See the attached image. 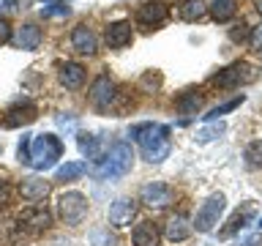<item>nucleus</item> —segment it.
<instances>
[{
  "label": "nucleus",
  "instance_id": "1",
  "mask_svg": "<svg viewBox=\"0 0 262 246\" xmlns=\"http://www.w3.org/2000/svg\"><path fill=\"white\" fill-rule=\"evenodd\" d=\"M131 137L137 139L139 151H142L145 161L159 164L169 156V129L161 126V123H139V126L131 129Z\"/></svg>",
  "mask_w": 262,
  "mask_h": 246
},
{
  "label": "nucleus",
  "instance_id": "2",
  "mask_svg": "<svg viewBox=\"0 0 262 246\" xmlns=\"http://www.w3.org/2000/svg\"><path fill=\"white\" fill-rule=\"evenodd\" d=\"M131 164H134L131 145L115 142L110 151H106L101 159H98V164L93 167V175H96V178H123V175L131 170Z\"/></svg>",
  "mask_w": 262,
  "mask_h": 246
},
{
  "label": "nucleus",
  "instance_id": "3",
  "mask_svg": "<svg viewBox=\"0 0 262 246\" xmlns=\"http://www.w3.org/2000/svg\"><path fill=\"white\" fill-rule=\"evenodd\" d=\"M63 156V142L55 134H38L30 139V167L36 170H49L55 167L57 159Z\"/></svg>",
  "mask_w": 262,
  "mask_h": 246
},
{
  "label": "nucleus",
  "instance_id": "4",
  "mask_svg": "<svg viewBox=\"0 0 262 246\" xmlns=\"http://www.w3.org/2000/svg\"><path fill=\"white\" fill-rule=\"evenodd\" d=\"M57 213L66 224H79L88 216V200L79 192H66L57 197Z\"/></svg>",
  "mask_w": 262,
  "mask_h": 246
},
{
  "label": "nucleus",
  "instance_id": "5",
  "mask_svg": "<svg viewBox=\"0 0 262 246\" xmlns=\"http://www.w3.org/2000/svg\"><path fill=\"white\" fill-rule=\"evenodd\" d=\"M254 79V69L249 63H232V66H227V69H221L216 77H210V85H216V88H241L246 85V82H251Z\"/></svg>",
  "mask_w": 262,
  "mask_h": 246
},
{
  "label": "nucleus",
  "instance_id": "6",
  "mask_svg": "<svg viewBox=\"0 0 262 246\" xmlns=\"http://www.w3.org/2000/svg\"><path fill=\"white\" fill-rule=\"evenodd\" d=\"M224 205H227L224 194H216V197H210V200L205 202L200 211H196V219H194V224H196V233H210V230L219 224L221 213H224Z\"/></svg>",
  "mask_w": 262,
  "mask_h": 246
},
{
  "label": "nucleus",
  "instance_id": "7",
  "mask_svg": "<svg viewBox=\"0 0 262 246\" xmlns=\"http://www.w3.org/2000/svg\"><path fill=\"white\" fill-rule=\"evenodd\" d=\"M16 224L22 230H30V233H41V230H47L52 224V213H49V208H44V205H28V208L19 211Z\"/></svg>",
  "mask_w": 262,
  "mask_h": 246
},
{
  "label": "nucleus",
  "instance_id": "8",
  "mask_svg": "<svg viewBox=\"0 0 262 246\" xmlns=\"http://www.w3.org/2000/svg\"><path fill=\"white\" fill-rule=\"evenodd\" d=\"M172 197H175V192L167 183H147L139 189V200L145 205H150V208H167L172 202Z\"/></svg>",
  "mask_w": 262,
  "mask_h": 246
},
{
  "label": "nucleus",
  "instance_id": "9",
  "mask_svg": "<svg viewBox=\"0 0 262 246\" xmlns=\"http://www.w3.org/2000/svg\"><path fill=\"white\" fill-rule=\"evenodd\" d=\"M112 98H115V82L106 77V74L96 77L93 85H90V101H93V107L106 110V107L112 104Z\"/></svg>",
  "mask_w": 262,
  "mask_h": 246
},
{
  "label": "nucleus",
  "instance_id": "10",
  "mask_svg": "<svg viewBox=\"0 0 262 246\" xmlns=\"http://www.w3.org/2000/svg\"><path fill=\"white\" fill-rule=\"evenodd\" d=\"M167 14H169V8L164 6L161 0H150V3L139 6L137 22H139V25H145V28H153V25H161L164 19H167Z\"/></svg>",
  "mask_w": 262,
  "mask_h": 246
},
{
  "label": "nucleus",
  "instance_id": "11",
  "mask_svg": "<svg viewBox=\"0 0 262 246\" xmlns=\"http://www.w3.org/2000/svg\"><path fill=\"white\" fill-rule=\"evenodd\" d=\"M71 47L77 49L79 55H93L98 49V38L88 25H77V28L71 30Z\"/></svg>",
  "mask_w": 262,
  "mask_h": 246
},
{
  "label": "nucleus",
  "instance_id": "12",
  "mask_svg": "<svg viewBox=\"0 0 262 246\" xmlns=\"http://www.w3.org/2000/svg\"><path fill=\"white\" fill-rule=\"evenodd\" d=\"M57 79H60L63 88H71L77 90L82 88V82H85V69H82L79 63H57Z\"/></svg>",
  "mask_w": 262,
  "mask_h": 246
},
{
  "label": "nucleus",
  "instance_id": "13",
  "mask_svg": "<svg viewBox=\"0 0 262 246\" xmlns=\"http://www.w3.org/2000/svg\"><path fill=\"white\" fill-rule=\"evenodd\" d=\"M134 211H137V205L128 200V197H120V200H115L110 205V224L115 227H126L131 219H134Z\"/></svg>",
  "mask_w": 262,
  "mask_h": 246
},
{
  "label": "nucleus",
  "instance_id": "14",
  "mask_svg": "<svg viewBox=\"0 0 262 246\" xmlns=\"http://www.w3.org/2000/svg\"><path fill=\"white\" fill-rule=\"evenodd\" d=\"M104 38H106V44H110L112 49L126 47L131 41V22H123V19L120 22H110V25H106Z\"/></svg>",
  "mask_w": 262,
  "mask_h": 246
},
{
  "label": "nucleus",
  "instance_id": "15",
  "mask_svg": "<svg viewBox=\"0 0 262 246\" xmlns=\"http://www.w3.org/2000/svg\"><path fill=\"white\" fill-rule=\"evenodd\" d=\"M159 227L153 224L150 219H142L139 224L134 227V233H131V241L134 246H159Z\"/></svg>",
  "mask_w": 262,
  "mask_h": 246
},
{
  "label": "nucleus",
  "instance_id": "16",
  "mask_svg": "<svg viewBox=\"0 0 262 246\" xmlns=\"http://www.w3.org/2000/svg\"><path fill=\"white\" fill-rule=\"evenodd\" d=\"M19 194H22V200H28V202L44 200L49 194V183L44 178H25L19 183Z\"/></svg>",
  "mask_w": 262,
  "mask_h": 246
},
{
  "label": "nucleus",
  "instance_id": "17",
  "mask_svg": "<svg viewBox=\"0 0 262 246\" xmlns=\"http://www.w3.org/2000/svg\"><path fill=\"white\" fill-rule=\"evenodd\" d=\"M41 38L44 36H41V28H36V25H22L14 33V44L19 49H38Z\"/></svg>",
  "mask_w": 262,
  "mask_h": 246
},
{
  "label": "nucleus",
  "instance_id": "18",
  "mask_svg": "<svg viewBox=\"0 0 262 246\" xmlns=\"http://www.w3.org/2000/svg\"><path fill=\"white\" fill-rule=\"evenodd\" d=\"M36 120V107L33 104H16L6 112V126H28Z\"/></svg>",
  "mask_w": 262,
  "mask_h": 246
},
{
  "label": "nucleus",
  "instance_id": "19",
  "mask_svg": "<svg viewBox=\"0 0 262 246\" xmlns=\"http://www.w3.org/2000/svg\"><path fill=\"white\" fill-rule=\"evenodd\" d=\"M191 224H188V219L186 216H172L167 221V230H164V235H167V241L172 243H180V241H186L188 235H191Z\"/></svg>",
  "mask_w": 262,
  "mask_h": 246
},
{
  "label": "nucleus",
  "instance_id": "20",
  "mask_svg": "<svg viewBox=\"0 0 262 246\" xmlns=\"http://www.w3.org/2000/svg\"><path fill=\"white\" fill-rule=\"evenodd\" d=\"M251 216H254V205H243V211H237L235 216L227 221V227L221 230V238H229V235H235L237 230H243L251 221Z\"/></svg>",
  "mask_w": 262,
  "mask_h": 246
},
{
  "label": "nucleus",
  "instance_id": "21",
  "mask_svg": "<svg viewBox=\"0 0 262 246\" xmlns=\"http://www.w3.org/2000/svg\"><path fill=\"white\" fill-rule=\"evenodd\" d=\"M208 8H210V16L216 22H229L235 16V11H237L235 0H213Z\"/></svg>",
  "mask_w": 262,
  "mask_h": 246
},
{
  "label": "nucleus",
  "instance_id": "22",
  "mask_svg": "<svg viewBox=\"0 0 262 246\" xmlns=\"http://www.w3.org/2000/svg\"><path fill=\"white\" fill-rule=\"evenodd\" d=\"M85 175V164L82 161H66L63 167H57V172H55V180H77V178H82Z\"/></svg>",
  "mask_w": 262,
  "mask_h": 246
},
{
  "label": "nucleus",
  "instance_id": "23",
  "mask_svg": "<svg viewBox=\"0 0 262 246\" xmlns=\"http://www.w3.org/2000/svg\"><path fill=\"white\" fill-rule=\"evenodd\" d=\"M205 11H208V6L200 3V0H186V3L180 6V16H183L186 22H196V19H202Z\"/></svg>",
  "mask_w": 262,
  "mask_h": 246
},
{
  "label": "nucleus",
  "instance_id": "24",
  "mask_svg": "<svg viewBox=\"0 0 262 246\" xmlns=\"http://www.w3.org/2000/svg\"><path fill=\"white\" fill-rule=\"evenodd\" d=\"M79 148H82V153L90 156V159H101V142H98V137L93 134H79Z\"/></svg>",
  "mask_w": 262,
  "mask_h": 246
},
{
  "label": "nucleus",
  "instance_id": "25",
  "mask_svg": "<svg viewBox=\"0 0 262 246\" xmlns=\"http://www.w3.org/2000/svg\"><path fill=\"white\" fill-rule=\"evenodd\" d=\"M243 98H246V96H235V98H229V101L219 104V107H213V110H210L208 115H202V118H205V120H219V115H224V112H232V110H237V107L243 104Z\"/></svg>",
  "mask_w": 262,
  "mask_h": 246
},
{
  "label": "nucleus",
  "instance_id": "26",
  "mask_svg": "<svg viewBox=\"0 0 262 246\" xmlns=\"http://www.w3.org/2000/svg\"><path fill=\"white\" fill-rule=\"evenodd\" d=\"M246 164H249V167H262V139H254V142L246 148Z\"/></svg>",
  "mask_w": 262,
  "mask_h": 246
},
{
  "label": "nucleus",
  "instance_id": "27",
  "mask_svg": "<svg viewBox=\"0 0 262 246\" xmlns=\"http://www.w3.org/2000/svg\"><path fill=\"white\" fill-rule=\"evenodd\" d=\"M200 104H202V98L196 93H188V96H183L178 101V107H180V112H183V115H194L196 110H200Z\"/></svg>",
  "mask_w": 262,
  "mask_h": 246
},
{
  "label": "nucleus",
  "instance_id": "28",
  "mask_svg": "<svg viewBox=\"0 0 262 246\" xmlns=\"http://www.w3.org/2000/svg\"><path fill=\"white\" fill-rule=\"evenodd\" d=\"M16 156H19L22 164H30V134H22L19 148H16Z\"/></svg>",
  "mask_w": 262,
  "mask_h": 246
},
{
  "label": "nucleus",
  "instance_id": "29",
  "mask_svg": "<svg viewBox=\"0 0 262 246\" xmlns=\"http://www.w3.org/2000/svg\"><path fill=\"white\" fill-rule=\"evenodd\" d=\"M221 131H224V123H219V126H210V129H205V131H200V134H196V139H200V142H210V139H216Z\"/></svg>",
  "mask_w": 262,
  "mask_h": 246
},
{
  "label": "nucleus",
  "instance_id": "30",
  "mask_svg": "<svg viewBox=\"0 0 262 246\" xmlns=\"http://www.w3.org/2000/svg\"><path fill=\"white\" fill-rule=\"evenodd\" d=\"M11 183H8L6 178H0V208H6L8 202H11Z\"/></svg>",
  "mask_w": 262,
  "mask_h": 246
},
{
  "label": "nucleus",
  "instance_id": "31",
  "mask_svg": "<svg viewBox=\"0 0 262 246\" xmlns=\"http://www.w3.org/2000/svg\"><path fill=\"white\" fill-rule=\"evenodd\" d=\"M41 14H44V16H55V14L66 16V14H69V6H63V3H49V6L41 8Z\"/></svg>",
  "mask_w": 262,
  "mask_h": 246
},
{
  "label": "nucleus",
  "instance_id": "32",
  "mask_svg": "<svg viewBox=\"0 0 262 246\" xmlns=\"http://www.w3.org/2000/svg\"><path fill=\"white\" fill-rule=\"evenodd\" d=\"M249 44H251V49H257V52H262V25H257V28H251Z\"/></svg>",
  "mask_w": 262,
  "mask_h": 246
},
{
  "label": "nucleus",
  "instance_id": "33",
  "mask_svg": "<svg viewBox=\"0 0 262 246\" xmlns=\"http://www.w3.org/2000/svg\"><path fill=\"white\" fill-rule=\"evenodd\" d=\"M159 82H161V77H159V74L147 71L145 77H142V88H156V85H159Z\"/></svg>",
  "mask_w": 262,
  "mask_h": 246
},
{
  "label": "nucleus",
  "instance_id": "34",
  "mask_svg": "<svg viewBox=\"0 0 262 246\" xmlns=\"http://www.w3.org/2000/svg\"><path fill=\"white\" fill-rule=\"evenodd\" d=\"M90 238H93V241H96L98 246H112V238H106V235L101 233V230H93V235H90Z\"/></svg>",
  "mask_w": 262,
  "mask_h": 246
},
{
  "label": "nucleus",
  "instance_id": "35",
  "mask_svg": "<svg viewBox=\"0 0 262 246\" xmlns=\"http://www.w3.org/2000/svg\"><path fill=\"white\" fill-rule=\"evenodd\" d=\"M8 38H11V25L6 19H0V44H6Z\"/></svg>",
  "mask_w": 262,
  "mask_h": 246
},
{
  "label": "nucleus",
  "instance_id": "36",
  "mask_svg": "<svg viewBox=\"0 0 262 246\" xmlns=\"http://www.w3.org/2000/svg\"><path fill=\"white\" fill-rule=\"evenodd\" d=\"M229 38H232V41H243V38H246V25H237V28H232Z\"/></svg>",
  "mask_w": 262,
  "mask_h": 246
},
{
  "label": "nucleus",
  "instance_id": "37",
  "mask_svg": "<svg viewBox=\"0 0 262 246\" xmlns=\"http://www.w3.org/2000/svg\"><path fill=\"white\" fill-rule=\"evenodd\" d=\"M241 246H262V233H257V235H249V238H246V241H243Z\"/></svg>",
  "mask_w": 262,
  "mask_h": 246
},
{
  "label": "nucleus",
  "instance_id": "38",
  "mask_svg": "<svg viewBox=\"0 0 262 246\" xmlns=\"http://www.w3.org/2000/svg\"><path fill=\"white\" fill-rule=\"evenodd\" d=\"M44 3H63V6H66L69 0H44Z\"/></svg>",
  "mask_w": 262,
  "mask_h": 246
},
{
  "label": "nucleus",
  "instance_id": "39",
  "mask_svg": "<svg viewBox=\"0 0 262 246\" xmlns=\"http://www.w3.org/2000/svg\"><path fill=\"white\" fill-rule=\"evenodd\" d=\"M257 8H259V14H262V0H257Z\"/></svg>",
  "mask_w": 262,
  "mask_h": 246
},
{
  "label": "nucleus",
  "instance_id": "40",
  "mask_svg": "<svg viewBox=\"0 0 262 246\" xmlns=\"http://www.w3.org/2000/svg\"><path fill=\"white\" fill-rule=\"evenodd\" d=\"M259 227H262V219H259Z\"/></svg>",
  "mask_w": 262,
  "mask_h": 246
}]
</instances>
